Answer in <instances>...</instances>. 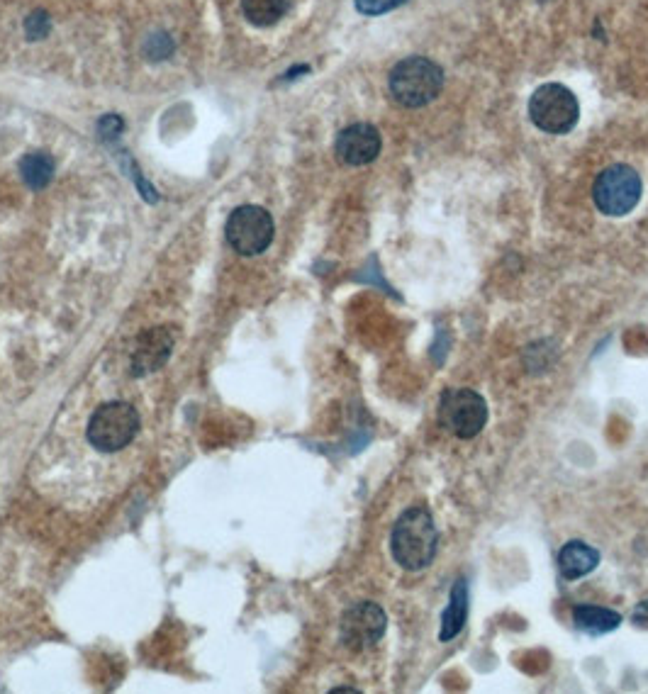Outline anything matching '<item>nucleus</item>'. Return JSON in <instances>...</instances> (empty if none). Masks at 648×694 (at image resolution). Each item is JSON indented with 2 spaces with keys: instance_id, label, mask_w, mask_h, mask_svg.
<instances>
[{
  "instance_id": "nucleus-16",
  "label": "nucleus",
  "mask_w": 648,
  "mask_h": 694,
  "mask_svg": "<svg viewBox=\"0 0 648 694\" xmlns=\"http://www.w3.org/2000/svg\"><path fill=\"white\" fill-rule=\"evenodd\" d=\"M354 3L361 15H383L400 8V5H405L407 0H354Z\"/></svg>"
},
{
  "instance_id": "nucleus-18",
  "label": "nucleus",
  "mask_w": 648,
  "mask_h": 694,
  "mask_svg": "<svg viewBox=\"0 0 648 694\" xmlns=\"http://www.w3.org/2000/svg\"><path fill=\"white\" fill-rule=\"evenodd\" d=\"M47 32H49L47 15H44V13L30 15V20H27V35H30L32 39H39V37L47 35Z\"/></svg>"
},
{
  "instance_id": "nucleus-13",
  "label": "nucleus",
  "mask_w": 648,
  "mask_h": 694,
  "mask_svg": "<svg viewBox=\"0 0 648 694\" xmlns=\"http://www.w3.org/2000/svg\"><path fill=\"white\" fill-rule=\"evenodd\" d=\"M573 621L583 634L602 636L610 634L622 624V614L612 612L607 607H595V604H578L573 609Z\"/></svg>"
},
{
  "instance_id": "nucleus-7",
  "label": "nucleus",
  "mask_w": 648,
  "mask_h": 694,
  "mask_svg": "<svg viewBox=\"0 0 648 694\" xmlns=\"http://www.w3.org/2000/svg\"><path fill=\"white\" fill-rule=\"evenodd\" d=\"M139 432V414L127 402H110L91 417L88 439L96 449L113 453L125 449Z\"/></svg>"
},
{
  "instance_id": "nucleus-9",
  "label": "nucleus",
  "mask_w": 648,
  "mask_h": 694,
  "mask_svg": "<svg viewBox=\"0 0 648 694\" xmlns=\"http://www.w3.org/2000/svg\"><path fill=\"white\" fill-rule=\"evenodd\" d=\"M381 147V132L368 125V122H356V125H349L346 130L339 132L334 151L346 166H366L378 159Z\"/></svg>"
},
{
  "instance_id": "nucleus-8",
  "label": "nucleus",
  "mask_w": 648,
  "mask_h": 694,
  "mask_svg": "<svg viewBox=\"0 0 648 694\" xmlns=\"http://www.w3.org/2000/svg\"><path fill=\"white\" fill-rule=\"evenodd\" d=\"M385 629H388V617L378 604L359 602L351 609H346L342 624H339V636L349 651H366L381 641Z\"/></svg>"
},
{
  "instance_id": "nucleus-15",
  "label": "nucleus",
  "mask_w": 648,
  "mask_h": 694,
  "mask_svg": "<svg viewBox=\"0 0 648 694\" xmlns=\"http://www.w3.org/2000/svg\"><path fill=\"white\" fill-rule=\"evenodd\" d=\"M293 0H242V10L247 20L256 27L276 25L288 13Z\"/></svg>"
},
{
  "instance_id": "nucleus-5",
  "label": "nucleus",
  "mask_w": 648,
  "mask_h": 694,
  "mask_svg": "<svg viewBox=\"0 0 648 694\" xmlns=\"http://www.w3.org/2000/svg\"><path fill=\"white\" fill-rule=\"evenodd\" d=\"M441 427L456 439H473L488 424V402L471 388H451L439 400Z\"/></svg>"
},
{
  "instance_id": "nucleus-3",
  "label": "nucleus",
  "mask_w": 648,
  "mask_h": 694,
  "mask_svg": "<svg viewBox=\"0 0 648 694\" xmlns=\"http://www.w3.org/2000/svg\"><path fill=\"white\" fill-rule=\"evenodd\" d=\"M641 193V176L627 164H614L597 176L592 186V200L597 210L607 217H624L639 205Z\"/></svg>"
},
{
  "instance_id": "nucleus-17",
  "label": "nucleus",
  "mask_w": 648,
  "mask_h": 694,
  "mask_svg": "<svg viewBox=\"0 0 648 694\" xmlns=\"http://www.w3.org/2000/svg\"><path fill=\"white\" fill-rule=\"evenodd\" d=\"M173 52V42L166 35H156L149 39V44H147V54L152 57L154 61H161V59H166L169 54Z\"/></svg>"
},
{
  "instance_id": "nucleus-14",
  "label": "nucleus",
  "mask_w": 648,
  "mask_h": 694,
  "mask_svg": "<svg viewBox=\"0 0 648 694\" xmlns=\"http://www.w3.org/2000/svg\"><path fill=\"white\" fill-rule=\"evenodd\" d=\"M20 173L22 181L32 190L47 188L54 176V159L47 151H32V154H27L25 159L20 161Z\"/></svg>"
},
{
  "instance_id": "nucleus-2",
  "label": "nucleus",
  "mask_w": 648,
  "mask_h": 694,
  "mask_svg": "<svg viewBox=\"0 0 648 694\" xmlns=\"http://www.w3.org/2000/svg\"><path fill=\"white\" fill-rule=\"evenodd\" d=\"M388 86L402 108H424L444 88V71L427 57H407L393 66Z\"/></svg>"
},
{
  "instance_id": "nucleus-6",
  "label": "nucleus",
  "mask_w": 648,
  "mask_h": 694,
  "mask_svg": "<svg viewBox=\"0 0 648 694\" xmlns=\"http://www.w3.org/2000/svg\"><path fill=\"white\" fill-rule=\"evenodd\" d=\"M227 242L237 254L242 256H259L271 246L273 217L259 205H242L229 215L227 220Z\"/></svg>"
},
{
  "instance_id": "nucleus-10",
  "label": "nucleus",
  "mask_w": 648,
  "mask_h": 694,
  "mask_svg": "<svg viewBox=\"0 0 648 694\" xmlns=\"http://www.w3.org/2000/svg\"><path fill=\"white\" fill-rule=\"evenodd\" d=\"M173 351V334L169 327H154L147 329L142 337L134 344L132 368L137 376H147V373L159 371L166 361H169Z\"/></svg>"
},
{
  "instance_id": "nucleus-19",
  "label": "nucleus",
  "mask_w": 648,
  "mask_h": 694,
  "mask_svg": "<svg viewBox=\"0 0 648 694\" xmlns=\"http://www.w3.org/2000/svg\"><path fill=\"white\" fill-rule=\"evenodd\" d=\"M634 619H636V621H644V619H648V600H644V602L639 604V607H636Z\"/></svg>"
},
{
  "instance_id": "nucleus-12",
  "label": "nucleus",
  "mask_w": 648,
  "mask_h": 694,
  "mask_svg": "<svg viewBox=\"0 0 648 694\" xmlns=\"http://www.w3.org/2000/svg\"><path fill=\"white\" fill-rule=\"evenodd\" d=\"M600 565V551L583 541H568L558 553V568L566 580H578L590 575Z\"/></svg>"
},
{
  "instance_id": "nucleus-4",
  "label": "nucleus",
  "mask_w": 648,
  "mask_h": 694,
  "mask_svg": "<svg viewBox=\"0 0 648 694\" xmlns=\"http://www.w3.org/2000/svg\"><path fill=\"white\" fill-rule=\"evenodd\" d=\"M529 117L541 132L568 134L578 125L580 105L575 95L561 83H546L529 98Z\"/></svg>"
},
{
  "instance_id": "nucleus-1",
  "label": "nucleus",
  "mask_w": 648,
  "mask_h": 694,
  "mask_svg": "<svg viewBox=\"0 0 648 694\" xmlns=\"http://www.w3.org/2000/svg\"><path fill=\"white\" fill-rule=\"evenodd\" d=\"M437 524L427 507H410L400 514L390 534V553L400 568L417 573L437 556Z\"/></svg>"
},
{
  "instance_id": "nucleus-11",
  "label": "nucleus",
  "mask_w": 648,
  "mask_h": 694,
  "mask_svg": "<svg viewBox=\"0 0 648 694\" xmlns=\"http://www.w3.org/2000/svg\"><path fill=\"white\" fill-rule=\"evenodd\" d=\"M468 612H471V597H468V582L466 578H458L451 587L449 595V607L441 614V641H451L463 631L468 621Z\"/></svg>"
}]
</instances>
